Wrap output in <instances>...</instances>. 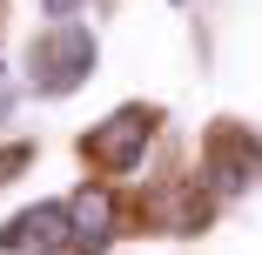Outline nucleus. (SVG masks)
Masks as SVG:
<instances>
[{
	"label": "nucleus",
	"instance_id": "nucleus-1",
	"mask_svg": "<svg viewBox=\"0 0 262 255\" xmlns=\"http://www.w3.org/2000/svg\"><path fill=\"white\" fill-rule=\"evenodd\" d=\"M94 67V34L74 27V20H54L40 40H34V87L40 94H74Z\"/></svg>",
	"mask_w": 262,
	"mask_h": 255
},
{
	"label": "nucleus",
	"instance_id": "nucleus-2",
	"mask_svg": "<svg viewBox=\"0 0 262 255\" xmlns=\"http://www.w3.org/2000/svg\"><path fill=\"white\" fill-rule=\"evenodd\" d=\"M0 242H7V248H40V255H68L74 222H68L61 201H40V208H20V215L7 222V235H0Z\"/></svg>",
	"mask_w": 262,
	"mask_h": 255
},
{
	"label": "nucleus",
	"instance_id": "nucleus-3",
	"mask_svg": "<svg viewBox=\"0 0 262 255\" xmlns=\"http://www.w3.org/2000/svg\"><path fill=\"white\" fill-rule=\"evenodd\" d=\"M148 128H155V114H148V108H121L108 128H101V134L88 141V155H94L101 168H135V155H141Z\"/></svg>",
	"mask_w": 262,
	"mask_h": 255
},
{
	"label": "nucleus",
	"instance_id": "nucleus-4",
	"mask_svg": "<svg viewBox=\"0 0 262 255\" xmlns=\"http://www.w3.org/2000/svg\"><path fill=\"white\" fill-rule=\"evenodd\" d=\"M68 222H74L68 255H94L101 242H108V228H115V195H108V188H81V195L68 201Z\"/></svg>",
	"mask_w": 262,
	"mask_h": 255
},
{
	"label": "nucleus",
	"instance_id": "nucleus-5",
	"mask_svg": "<svg viewBox=\"0 0 262 255\" xmlns=\"http://www.w3.org/2000/svg\"><path fill=\"white\" fill-rule=\"evenodd\" d=\"M255 175V141L249 134H222L215 141V188H242Z\"/></svg>",
	"mask_w": 262,
	"mask_h": 255
},
{
	"label": "nucleus",
	"instance_id": "nucleus-6",
	"mask_svg": "<svg viewBox=\"0 0 262 255\" xmlns=\"http://www.w3.org/2000/svg\"><path fill=\"white\" fill-rule=\"evenodd\" d=\"M74 7H81V0H40V14H47V20H74Z\"/></svg>",
	"mask_w": 262,
	"mask_h": 255
}]
</instances>
